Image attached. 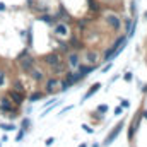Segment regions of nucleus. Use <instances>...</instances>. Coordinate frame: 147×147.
Instances as JSON below:
<instances>
[{"instance_id":"a211bd4d","label":"nucleus","mask_w":147,"mask_h":147,"mask_svg":"<svg viewBox=\"0 0 147 147\" xmlns=\"http://www.w3.org/2000/svg\"><path fill=\"white\" fill-rule=\"evenodd\" d=\"M43 21H45V22H48V24H50V22H51V17H50V16H45V17H43Z\"/></svg>"},{"instance_id":"6e6552de","label":"nucleus","mask_w":147,"mask_h":147,"mask_svg":"<svg viewBox=\"0 0 147 147\" xmlns=\"http://www.w3.org/2000/svg\"><path fill=\"white\" fill-rule=\"evenodd\" d=\"M108 19H110V24H113L115 28H118V26H120V21H118V17H113V16H111V17H108Z\"/></svg>"},{"instance_id":"4be33fe9","label":"nucleus","mask_w":147,"mask_h":147,"mask_svg":"<svg viewBox=\"0 0 147 147\" xmlns=\"http://www.w3.org/2000/svg\"><path fill=\"white\" fill-rule=\"evenodd\" d=\"M28 125H29V120H24V121H22V127H24V128H26V127H28Z\"/></svg>"},{"instance_id":"9b49d317","label":"nucleus","mask_w":147,"mask_h":147,"mask_svg":"<svg viewBox=\"0 0 147 147\" xmlns=\"http://www.w3.org/2000/svg\"><path fill=\"white\" fill-rule=\"evenodd\" d=\"M57 84H58V80H55V79L48 80V89H53V86H57Z\"/></svg>"},{"instance_id":"7ed1b4c3","label":"nucleus","mask_w":147,"mask_h":147,"mask_svg":"<svg viewBox=\"0 0 147 147\" xmlns=\"http://www.w3.org/2000/svg\"><path fill=\"white\" fill-rule=\"evenodd\" d=\"M21 67H22V70H29V69L33 67V58L26 57L24 60H21Z\"/></svg>"},{"instance_id":"aec40b11","label":"nucleus","mask_w":147,"mask_h":147,"mask_svg":"<svg viewBox=\"0 0 147 147\" xmlns=\"http://www.w3.org/2000/svg\"><path fill=\"white\" fill-rule=\"evenodd\" d=\"M121 108H128V101L123 99V101H121Z\"/></svg>"},{"instance_id":"0eeeda50","label":"nucleus","mask_w":147,"mask_h":147,"mask_svg":"<svg viewBox=\"0 0 147 147\" xmlns=\"http://www.w3.org/2000/svg\"><path fill=\"white\" fill-rule=\"evenodd\" d=\"M69 60H70V65H72V67H77V65H79V58H77L75 55H70Z\"/></svg>"},{"instance_id":"20e7f679","label":"nucleus","mask_w":147,"mask_h":147,"mask_svg":"<svg viewBox=\"0 0 147 147\" xmlns=\"http://www.w3.org/2000/svg\"><path fill=\"white\" fill-rule=\"evenodd\" d=\"M99 87H101V84H94V86H92V87H91V89L87 91V94H86L84 98H86V99H87V98H91V96H92V94H94V92H96V91L99 89Z\"/></svg>"},{"instance_id":"f03ea898","label":"nucleus","mask_w":147,"mask_h":147,"mask_svg":"<svg viewBox=\"0 0 147 147\" xmlns=\"http://www.w3.org/2000/svg\"><path fill=\"white\" fill-rule=\"evenodd\" d=\"M46 63H48V65H51V67L58 65V63H60V58H58V55H55V53L48 55V57H46Z\"/></svg>"},{"instance_id":"2eb2a0df","label":"nucleus","mask_w":147,"mask_h":147,"mask_svg":"<svg viewBox=\"0 0 147 147\" xmlns=\"http://www.w3.org/2000/svg\"><path fill=\"white\" fill-rule=\"evenodd\" d=\"M99 111H101V113H106V111H108V106H106V105H103V106H99Z\"/></svg>"},{"instance_id":"39448f33","label":"nucleus","mask_w":147,"mask_h":147,"mask_svg":"<svg viewBox=\"0 0 147 147\" xmlns=\"http://www.w3.org/2000/svg\"><path fill=\"white\" fill-rule=\"evenodd\" d=\"M10 98H12L16 103H21V101H22V94H19V92H14V91L10 92Z\"/></svg>"},{"instance_id":"423d86ee","label":"nucleus","mask_w":147,"mask_h":147,"mask_svg":"<svg viewBox=\"0 0 147 147\" xmlns=\"http://www.w3.org/2000/svg\"><path fill=\"white\" fill-rule=\"evenodd\" d=\"M57 33L58 34H67V26L65 24H58L57 26Z\"/></svg>"},{"instance_id":"f8f14e48","label":"nucleus","mask_w":147,"mask_h":147,"mask_svg":"<svg viewBox=\"0 0 147 147\" xmlns=\"http://www.w3.org/2000/svg\"><path fill=\"white\" fill-rule=\"evenodd\" d=\"M41 98V92H34L33 96H31V101H36V99H39Z\"/></svg>"},{"instance_id":"b1692460","label":"nucleus","mask_w":147,"mask_h":147,"mask_svg":"<svg viewBox=\"0 0 147 147\" xmlns=\"http://www.w3.org/2000/svg\"><path fill=\"white\" fill-rule=\"evenodd\" d=\"M2 84H3V74L0 72V86H2Z\"/></svg>"},{"instance_id":"5701e85b","label":"nucleus","mask_w":147,"mask_h":147,"mask_svg":"<svg viewBox=\"0 0 147 147\" xmlns=\"http://www.w3.org/2000/svg\"><path fill=\"white\" fill-rule=\"evenodd\" d=\"M53 142H55V140H53V139H48V140H46V146H51V144H53Z\"/></svg>"},{"instance_id":"f257e3e1","label":"nucleus","mask_w":147,"mask_h":147,"mask_svg":"<svg viewBox=\"0 0 147 147\" xmlns=\"http://www.w3.org/2000/svg\"><path fill=\"white\" fill-rule=\"evenodd\" d=\"M121 127H123V123H120V125H118V127H116V128H115V130H113V132L110 134V137H108V139H106V142H105L106 146L113 142V139H116V137H118V134H120V130H121Z\"/></svg>"},{"instance_id":"9d476101","label":"nucleus","mask_w":147,"mask_h":147,"mask_svg":"<svg viewBox=\"0 0 147 147\" xmlns=\"http://www.w3.org/2000/svg\"><path fill=\"white\" fill-rule=\"evenodd\" d=\"M89 72H92V67H80V75H86Z\"/></svg>"},{"instance_id":"dca6fc26","label":"nucleus","mask_w":147,"mask_h":147,"mask_svg":"<svg viewBox=\"0 0 147 147\" xmlns=\"http://www.w3.org/2000/svg\"><path fill=\"white\" fill-rule=\"evenodd\" d=\"M87 57H89V58H91V62H96V53H89V55H87Z\"/></svg>"},{"instance_id":"ddd939ff","label":"nucleus","mask_w":147,"mask_h":147,"mask_svg":"<svg viewBox=\"0 0 147 147\" xmlns=\"http://www.w3.org/2000/svg\"><path fill=\"white\" fill-rule=\"evenodd\" d=\"M89 3H91V9H92V10H98V5H96L94 0H89Z\"/></svg>"},{"instance_id":"4468645a","label":"nucleus","mask_w":147,"mask_h":147,"mask_svg":"<svg viewBox=\"0 0 147 147\" xmlns=\"http://www.w3.org/2000/svg\"><path fill=\"white\" fill-rule=\"evenodd\" d=\"M82 128H84L87 134H92V128H91V127H87V125H82Z\"/></svg>"},{"instance_id":"412c9836","label":"nucleus","mask_w":147,"mask_h":147,"mask_svg":"<svg viewBox=\"0 0 147 147\" xmlns=\"http://www.w3.org/2000/svg\"><path fill=\"white\" fill-rule=\"evenodd\" d=\"M125 80H132V74H125Z\"/></svg>"},{"instance_id":"6ab92c4d","label":"nucleus","mask_w":147,"mask_h":147,"mask_svg":"<svg viewBox=\"0 0 147 147\" xmlns=\"http://www.w3.org/2000/svg\"><path fill=\"white\" fill-rule=\"evenodd\" d=\"M33 74H34V79H36V80L41 79V72H33Z\"/></svg>"},{"instance_id":"1a4fd4ad","label":"nucleus","mask_w":147,"mask_h":147,"mask_svg":"<svg viewBox=\"0 0 147 147\" xmlns=\"http://www.w3.org/2000/svg\"><path fill=\"white\" fill-rule=\"evenodd\" d=\"M0 106H2V110H10V103H9L7 99H2V103H0Z\"/></svg>"},{"instance_id":"393cba45","label":"nucleus","mask_w":147,"mask_h":147,"mask_svg":"<svg viewBox=\"0 0 147 147\" xmlns=\"http://www.w3.org/2000/svg\"><path fill=\"white\" fill-rule=\"evenodd\" d=\"M146 16H147V14H146Z\"/></svg>"},{"instance_id":"f3484780","label":"nucleus","mask_w":147,"mask_h":147,"mask_svg":"<svg viewBox=\"0 0 147 147\" xmlns=\"http://www.w3.org/2000/svg\"><path fill=\"white\" fill-rule=\"evenodd\" d=\"M2 128H3V130H14L12 125H2Z\"/></svg>"}]
</instances>
